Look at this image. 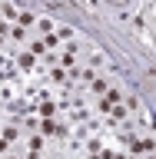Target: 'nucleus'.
<instances>
[{
    "label": "nucleus",
    "instance_id": "f257e3e1",
    "mask_svg": "<svg viewBox=\"0 0 156 159\" xmlns=\"http://www.w3.org/2000/svg\"><path fill=\"white\" fill-rule=\"evenodd\" d=\"M40 129H43L47 136H63V133H67V129H63V126H57L53 119H43V123H40Z\"/></svg>",
    "mask_w": 156,
    "mask_h": 159
},
{
    "label": "nucleus",
    "instance_id": "f03ea898",
    "mask_svg": "<svg viewBox=\"0 0 156 159\" xmlns=\"http://www.w3.org/2000/svg\"><path fill=\"white\" fill-rule=\"evenodd\" d=\"M60 63H63V66H73V63H77V50H73V47H70V50H63Z\"/></svg>",
    "mask_w": 156,
    "mask_h": 159
},
{
    "label": "nucleus",
    "instance_id": "7ed1b4c3",
    "mask_svg": "<svg viewBox=\"0 0 156 159\" xmlns=\"http://www.w3.org/2000/svg\"><path fill=\"white\" fill-rule=\"evenodd\" d=\"M50 80H53V83H67V73H63V70H53Z\"/></svg>",
    "mask_w": 156,
    "mask_h": 159
},
{
    "label": "nucleus",
    "instance_id": "20e7f679",
    "mask_svg": "<svg viewBox=\"0 0 156 159\" xmlns=\"http://www.w3.org/2000/svg\"><path fill=\"white\" fill-rule=\"evenodd\" d=\"M20 66H23V70L33 66V53H23V57H20Z\"/></svg>",
    "mask_w": 156,
    "mask_h": 159
},
{
    "label": "nucleus",
    "instance_id": "39448f33",
    "mask_svg": "<svg viewBox=\"0 0 156 159\" xmlns=\"http://www.w3.org/2000/svg\"><path fill=\"white\" fill-rule=\"evenodd\" d=\"M53 109H57L53 103H40V113H43V116H53Z\"/></svg>",
    "mask_w": 156,
    "mask_h": 159
},
{
    "label": "nucleus",
    "instance_id": "423d86ee",
    "mask_svg": "<svg viewBox=\"0 0 156 159\" xmlns=\"http://www.w3.org/2000/svg\"><path fill=\"white\" fill-rule=\"evenodd\" d=\"M37 27H40V30H43V33H53V23H50V20H40Z\"/></svg>",
    "mask_w": 156,
    "mask_h": 159
},
{
    "label": "nucleus",
    "instance_id": "0eeeda50",
    "mask_svg": "<svg viewBox=\"0 0 156 159\" xmlns=\"http://www.w3.org/2000/svg\"><path fill=\"white\" fill-rule=\"evenodd\" d=\"M30 50H33L37 57H47V47H43V43H33V47H30Z\"/></svg>",
    "mask_w": 156,
    "mask_h": 159
},
{
    "label": "nucleus",
    "instance_id": "6e6552de",
    "mask_svg": "<svg viewBox=\"0 0 156 159\" xmlns=\"http://www.w3.org/2000/svg\"><path fill=\"white\" fill-rule=\"evenodd\" d=\"M3 139H7V143H13V139H17V129H13V126L3 129Z\"/></svg>",
    "mask_w": 156,
    "mask_h": 159
}]
</instances>
